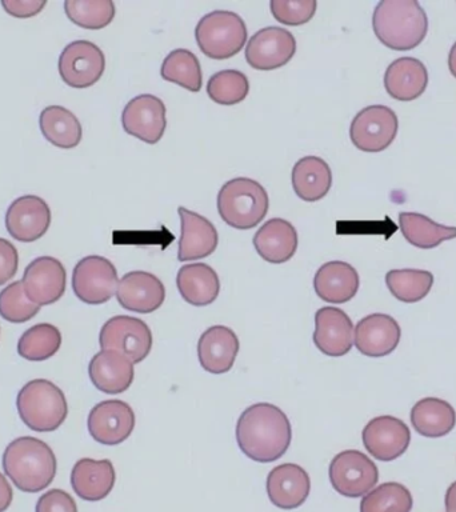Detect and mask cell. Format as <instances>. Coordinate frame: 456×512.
Masks as SVG:
<instances>
[{"label":"cell","instance_id":"6da1fadb","mask_svg":"<svg viewBox=\"0 0 456 512\" xmlns=\"http://www.w3.org/2000/svg\"><path fill=\"white\" fill-rule=\"evenodd\" d=\"M292 427L287 415L270 403H256L243 411L236 423V442L247 458L271 463L290 448Z\"/></svg>","mask_w":456,"mask_h":512},{"label":"cell","instance_id":"7402d4cb","mask_svg":"<svg viewBox=\"0 0 456 512\" xmlns=\"http://www.w3.org/2000/svg\"><path fill=\"white\" fill-rule=\"evenodd\" d=\"M182 234L179 239L178 259L180 262L207 258L219 243L218 231L204 216L187 208L179 207Z\"/></svg>","mask_w":456,"mask_h":512},{"label":"cell","instance_id":"5b68a950","mask_svg":"<svg viewBox=\"0 0 456 512\" xmlns=\"http://www.w3.org/2000/svg\"><path fill=\"white\" fill-rule=\"evenodd\" d=\"M216 202L220 218L238 230L258 226L270 208L267 191L250 178H235L224 184Z\"/></svg>","mask_w":456,"mask_h":512},{"label":"cell","instance_id":"ba28073f","mask_svg":"<svg viewBox=\"0 0 456 512\" xmlns=\"http://www.w3.org/2000/svg\"><path fill=\"white\" fill-rule=\"evenodd\" d=\"M328 475L334 490L346 498L368 494L379 480L376 464L358 450L339 452L332 459Z\"/></svg>","mask_w":456,"mask_h":512},{"label":"cell","instance_id":"3957f363","mask_svg":"<svg viewBox=\"0 0 456 512\" xmlns=\"http://www.w3.org/2000/svg\"><path fill=\"white\" fill-rule=\"evenodd\" d=\"M372 28L384 46L410 51L426 39L428 18L416 0H382L372 15Z\"/></svg>","mask_w":456,"mask_h":512},{"label":"cell","instance_id":"d4e9b609","mask_svg":"<svg viewBox=\"0 0 456 512\" xmlns=\"http://www.w3.org/2000/svg\"><path fill=\"white\" fill-rule=\"evenodd\" d=\"M116 474L111 460L79 459L71 471V486L86 502H99L110 495Z\"/></svg>","mask_w":456,"mask_h":512},{"label":"cell","instance_id":"2e32d148","mask_svg":"<svg viewBox=\"0 0 456 512\" xmlns=\"http://www.w3.org/2000/svg\"><path fill=\"white\" fill-rule=\"evenodd\" d=\"M362 439L372 458L392 462L407 451L411 442V432L403 420L383 415L367 423Z\"/></svg>","mask_w":456,"mask_h":512},{"label":"cell","instance_id":"9c48e42d","mask_svg":"<svg viewBox=\"0 0 456 512\" xmlns=\"http://www.w3.org/2000/svg\"><path fill=\"white\" fill-rule=\"evenodd\" d=\"M118 284L116 267L103 256H86L72 272V290L87 304L107 303L116 294Z\"/></svg>","mask_w":456,"mask_h":512},{"label":"cell","instance_id":"52a82bcc","mask_svg":"<svg viewBox=\"0 0 456 512\" xmlns=\"http://www.w3.org/2000/svg\"><path fill=\"white\" fill-rule=\"evenodd\" d=\"M152 332L147 323L132 316L118 315L103 324L99 334L102 350L119 352L132 363L143 362L151 352Z\"/></svg>","mask_w":456,"mask_h":512},{"label":"cell","instance_id":"d6986e66","mask_svg":"<svg viewBox=\"0 0 456 512\" xmlns=\"http://www.w3.org/2000/svg\"><path fill=\"white\" fill-rule=\"evenodd\" d=\"M312 339L316 348L324 355H346L354 346V324L350 316L340 308H319L315 314Z\"/></svg>","mask_w":456,"mask_h":512},{"label":"cell","instance_id":"b9f144b4","mask_svg":"<svg viewBox=\"0 0 456 512\" xmlns=\"http://www.w3.org/2000/svg\"><path fill=\"white\" fill-rule=\"evenodd\" d=\"M35 512H78V507L68 492L54 488L40 496Z\"/></svg>","mask_w":456,"mask_h":512},{"label":"cell","instance_id":"f35d334b","mask_svg":"<svg viewBox=\"0 0 456 512\" xmlns=\"http://www.w3.org/2000/svg\"><path fill=\"white\" fill-rule=\"evenodd\" d=\"M250 92L247 76L238 70H223L212 75L207 83V94L222 106H235L243 102Z\"/></svg>","mask_w":456,"mask_h":512},{"label":"cell","instance_id":"8d00e7d4","mask_svg":"<svg viewBox=\"0 0 456 512\" xmlns=\"http://www.w3.org/2000/svg\"><path fill=\"white\" fill-rule=\"evenodd\" d=\"M64 11L76 26L87 30H102L115 18L112 0H66Z\"/></svg>","mask_w":456,"mask_h":512},{"label":"cell","instance_id":"30bf717a","mask_svg":"<svg viewBox=\"0 0 456 512\" xmlns=\"http://www.w3.org/2000/svg\"><path fill=\"white\" fill-rule=\"evenodd\" d=\"M398 128V116L390 107L368 106L352 120L351 142L363 152L384 151L394 142Z\"/></svg>","mask_w":456,"mask_h":512},{"label":"cell","instance_id":"74e56055","mask_svg":"<svg viewBox=\"0 0 456 512\" xmlns=\"http://www.w3.org/2000/svg\"><path fill=\"white\" fill-rule=\"evenodd\" d=\"M414 506L411 492L403 484L388 482L372 488L360 502V512H410Z\"/></svg>","mask_w":456,"mask_h":512},{"label":"cell","instance_id":"4fadbf2b","mask_svg":"<svg viewBox=\"0 0 456 512\" xmlns=\"http://www.w3.org/2000/svg\"><path fill=\"white\" fill-rule=\"evenodd\" d=\"M87 427L96 442L104 446H116L130 438L134 431V410L123 400H104L90 411Z\"/></svg>","mask_w":456,"mask_h":512},{"label":"cell","instance_id":"5bb4252c","mask_svg":"<svg viewBox=\"0 0 456 512\" xmlns=\"http://www.w3.org/2000/svg\"><path fill=\"white\" fill-rule=\"evenodd\" d=\"M22 284L28 299L38 306H50L62 299L67 286L63 263L52 256L32 260L24 270Z\"/></svg>","mask_w":456,"mask_h":512},{"label":"cell","instance_id":"9a60e30c","mask_svg":"<svg viewBox=\"0 0 456 512\" xmlns=\"http://www.w3.org/2000/svg\"><path fill=\"white\" fill-rule=\"evenodd\" d=\"M122 124L128 135L144 143H158L167 127L166 106L158 96H135L124 107Z\"/></svg>","mask_w":456,"mask_h":512},{"label":"cell","instance_id":"83f0119b","mask_svg":"<svg viewBox=\"0 0 456 512\" xmlns=\"http://www.w3.org/2000/svg\"><path fill=\"white\" fill-rule=\"evenodd\" d=\"M254 246L266 262L286 263L298 250V232L287 220L270 219L256 232Z\"/></svg>","mask_w":456,"mask_h":512},{"label":"cell","instance_id":"603a6c76","mask_svg":"<svg viewBox=\"0 0 456 512\" xmlns=\"http://www.w3.org/2000/svg\"><path fill=\"white\" fill-rule=\"evenodd\" d=\"M88 375L95 388L104 394H122L134 382V363L119 352L100 350L88 364Z\"/></svg>","mask_w":456,"mask_h":512},{"label":"cell","instance_id":"60d3db41","mask_svg":"<svg viewBox=\"0 0 456 512\" xmlns=\"http://www.w3.org/2000/svg\"><path fill=\"white\" fill-rule=\"evenodd\" d=\"M316 0H271V14L286 26H302L314 18Z\"/></svg>","mask_w":456,"mask_h":512},{"label":"cell","instance_id":"d590c367","mask_svg":"<svg viewBox=\"0 0 456 512\" xmlns=\"http://www.w3.org/2000/svg\"><path fill=\"white\" fill-rule=\"evenodd\" d=\"M386 284L395 299L404 303H416L430 294L434 275L430 271L414 268L391 270L387 272Z\"/></svg>","mask_w":456,"mask_h":512},{"label":"cell","instance_id":"ffe728a7","mask_svg":"<svg viewBox=\"0 0 456 512\" xmlns=\"http://www.w3.org/2000/svg\"><path fill=\"white\" fill-rule=\"evenodd\" d=\"M399 323L386 314H371L359 320L354 330V344L360 354L382 358L395 351L400 342Z\"/></svg>","mask_w":456,"mask_h":512},{"label":"cell","instance_id":"7c38bea8","mask_svg":"<svg viewBox=\"0 0 456 512\" xmlns=\"http://www.w3.org/2000/svg\"><path fill=\"white\" fill-rule=\"evenodd\" d=\"M295 52L294 35L286 28L271 26L255 32L248 40L246 60L255 70L271 71L286 66Z\"/></svg>","mask_w":456,"mask_h":512},{"label":"cell","instance_id":"e575fe53","mask_svg":"<svg viewBox=\"0 0 456 512\" xmlns=\"http://www.w3.org/2000/svg\"><path fill=\"white\" fill-rule=\"evenodd\" d=\"M62 346L59 328L50 323L35 324L20 336L18 354L30 362H43L52 358Z\"/></svg>","mask_w":456,"mask_h":512},{"label":"cell","instance_id":"7dc6e473","mask_svg":"<svg viewBox=\"0 0 456 512\" xmlns=\"http://www.w3.org/2000/svg\"><path fill=\"white\" fill-rule=\"evenodd\" d=\"M448 68H450L451 75L456 79V42L451 47L450 54H448Z\"/></svg>","mask_w":456,"mask_h":512},{"label":"cell","instance_id":"836d02e7","mask_svg":"<svg viewBox=\"0 0 456 512\" xmlns=\"http://www.w3.org/2000/svg\"><path fill=\"white\" fill-rule=\"evenodd\" d=\"M160 75L167 82L178 84L191 92L202 88L203 75L199 59L186 48H176L163 60Z\"/></svg>","mask_w":456,"mask_h":512},{"label":"cell","instance_id":"f546056e","mask_svg":"<svg viewBox=\"0 0 456 512\" xmlns=\"http://www.w3.org/2000/svg\"><path fill=\"white\" fill-rule=\"evenodd\" d=\"M291 180L295 194L304 202L314 203L330 191L332 171L326 160L318 156H306L295 163Z\"/></svg>","mask_w":456,"mask_h":512},{"label":"cell","instance_id":"bcb514c9","mask_svg":"<svg viewBox=\"0 0 456 512\" xmlns=\"http://www.w3.org/2000/svg\"><path fill=\"white\" fill-rule=\"evenodd\" d=\"M444 504H446L447 512H456V482L452 483L451 486L448 487Z\"/></svg>","mask_w":456,"mask_h":512},{"label":"cell","instance_id":"ac0fdd59","mask_svg":"<svg viewBox=\"0 0 456 512\" xmlns=\"http://www.w3.org/2000/svg\"><path fill=\"white\" fill-rule=\"evenodd\" d=\"M116 299L124 310L150 314L162 307L166 288L151 272L131 271L119 280Z\"/></svg>","mask_w":456,"mask_h":512},{"label":"cell","instance_id":"4dcf8cb0","mask_svg":"<svg viewBox=\"0 0 456 512\" xmlns=\"http://www.w3.org/2000/svg\"><path fill=\"white\" fill-rule=\"evenodd\" d=\"M411 424L424 438H443L456 426L455 408L446 400L424 398L412 407Z\"/></svg>","mask_w":456,"mask_h":512},{"label":"cell","instance_id":"484cf974","mask_svg":"<svg viewBox=\"0 0 456 512\" xmlns=\"http://www.w3.org/2000/svg\"><path fill=\"white\" fill-rule=\"evenodd\" d=\"M428 86L426 66L419 59L404 56L394 60L384 74V88L392 99L411 102L424 94Z\"/></svg>","mask_w":456,"mask_h":512},{"label":"cell","instance_id":"ee69618b","mask_svg":"<svg viewBox=\"0 0 456 512\" xmlns=\"http://www.w3.org/2000/svg\"><path fill=\"white\" fill-rule=\"evenodd\" d=\"M46 4V0H2L4 11L20 19L32 18L40 14Z\"/></svg>","mask_w":456,"mask_h":512},{"label":"cell","instance_id":"8fae6325","mask_svg":"<svg viewBox=\"0 0 456 512\" xmlns=\"http://www.w3.org/2000/svg\"><path fill=\"white\" fill-rule=\"evenodd\" d=\"M59 74L72 88L94 86L106 70V56L95 43L75 40L59 56Z\"/></svg>","mask_w":456,"mask_h":512},{"label":"cell","instance_id":"f6af8a7d","mask_svg":"<svg viewBox=\"0 0 456 512\" xmlns=\"http://www.w3.org/2000/svg\"><path fill=\"white\" fill-rule=\"evenodd\" d=\"M14 491L6 476L0 472V512H4L11 506Z\"/></svg>","mask_w":456,"mask_h":512},{"label":"cell","instance_id":"d6a6232c","mask_svg":"<svg viewBox=\"0 0 456 512\" xmlns=\"http://www.w3.org/2000/svg\"><path fill=\"white\" fill-rule=\"evenodd\" d=\"M399 226L404 239L411 246L430 250L438 247L444 240L456 238V227L443 226L418 212H400Z\"/></svg>","mask_w":456,"mask_h":512},{"label":"cell","instance_id":"8992f818","mask_svg":"<svg viewBox=\"0 0 456 512\" xmlns=\"http://www.w3.org/2000/svg\"><path fill=\"white\" fill-rule=\"evenodd\" d=\"M247 26L232 11H212L195 28L196 43L208 58L224 60L239 54L247 43Z\"/></svg>","mask_w":456,"mask_h":512},{"label":"cell","instance_id":"ab89813d","mask_svg":"<svg viewBox=\"0 0 456 512\" xmlns=\"http://www.w3.org/2000/svg\"><path fill=\"white\" fill-rule=\"evenodd\" d=\"M40 306L24 292L22 280L8 284L0 291V316L10 323H26L38 315Z\"/></svg>","mask_w":456,"mask_h":512},{"label":"cell","instance_id":"f1b7e54d","mask_svg":"<svg viewBox=\"0 0 456 512\" xmlns=\"http://www.w3.org/2000/svg\"><path fill=\"white\" fill-rule=\"evenodd\" d=\"M182 298L196 307L208 306L218 299L220 280L214 268L204 263L186 264L176 276Z\"/></svg>","mask_w":456,"mask_h":512},{"label":"cell","instance_id":"4316f807","mask_svg":"<svg viewBox=\"0 0 456 512\" xmlns=\"http://www.w3.org/2000/svg\"><path fill=\"white\" fill-rule=\"evenodd\" d=\"M359 284L358 271L340 260L324 263L314 278L316 295L324 302L335 304L350 302L358 294Z\"/></svg>","mask_w":456,"mask_h":512},{"label":"cell","instance_id":"277c9868","mask_svg":"<svg viewBox=\"0 0 456 512\" xmlns=\"http://www.w3.org/2000/svg\"><path fill=\"white\" fill-rule=\"evenodd\" d=\"M22 422L36 432L58 430L68 415L64 392L47 379H34L24 384L16 398Z\"/></svg>","mask_w":456,"mask_h":512},{"label":"cell","instance_id":"e0dca14e","mask_svg":"<svg viewBox=\"0 0 456 512\" xmlns=\"http://www.w3.org/2000/svg\"><path fill=\"white\" fill-rule=\"evenodd\" d=\"M51 224V208L36 195H24L8 207L6 228L18 242L31 243L46 235Z\"/></svg>","mask_w":456,"mask_h":512},{"label":"cell","instance_id":"44dd1931","mask_svg":"<svg viewBox=\"0 0 456 512\" xmlns=\"http://www.w3.org/2000/svg\"><path fill=\"white\" fill-rule=\"evenodd\" d=\"M311 491V480L303 467L284 463L272 468L267 476V494L274 506L294 510L306 502Z\"/></svg>","mask_w":456,"mask_h":512},{"label":"cell","instance_id":"7a4b0ae2","mask_svg":"<svg viewBox=\"0 0 456 512\" xmlns=\"http://www.w3.org/2000/svg\"><path fill=\"white\" fill-rule=\"evenodd\" d=\"M2 464L7 478L20 491L32 494L46 490L58 470L52 448L32 436L12 440L4 451Z\"/></svg>","mask_w":456,"mask_h":512},{"label":"cell","instance_id":"cb8c5ba5","mask_svg":"<svg viewBox=\"0 0 456 512\" xmlns=\"http://www.w3.org/2000/svg\"><path fill=\"white\" fill-rule=\"evenodd\" d=\"M239 347L238 336L231 328L212 326L203 332L198 342L200 366L210 374H226L234 366Z\"/></svg>","mask_w":456,"mask_h":512},{"label":"cell","instance_id":"1f68e13d","mask_svg":"<svg viewBox=\"0 0 456 512\" xmlns=\"http://www.w3.org/2000/svg\"><path fill=\"white\" fill-rule=\"evenodd\" d=\"M40 131L52 146L71 150L82 142L83 128L79 119L62 106H48L39 116Z\"/></svg>","mask_w":456,"mask_h":512},{"label":"cell","instance_id":"7bdbcfd3","mask_svg":"<svg viewBox=\"0 0 456 512\" xmlns=\"http://www.w3.org/2000/svg\"><path fill=\"white\" fill-rule=\"evenodd\" d=\"M18 267V250L10 240L0 238V286L14 278Z\"/></svg>","mask_w":456,"mask_h":512}]
</instances>
